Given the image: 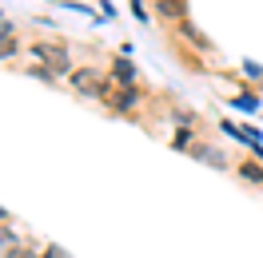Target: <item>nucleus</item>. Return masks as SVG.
Masks as SVG:
<instances>
[{"mask_svg":"<svg viewBox=\"0 0 263 258\" xmlns=\"http://www.w3.org/2000/svg\"><path fill=\"white\" fill-rule=\"evenodd\" d=\"M32 56L40 64H48L56 76H72V60H68L64 48H56V44H32Z\"/></svg>","mask_w":263,"mask_h":258,"instance_id":"obj_1","label":"nucleus"},{"mask_svg":"<svg viewBox=\"0 0 263 258\" xmlns=\"http://www.w3.org/2000/svg\"><path fill=\"white\" fill-rule=\"evenodd\" d=\"M68 83H72L76 92H84V96H92V99L104 96V80H100V72H96V68H72Z\"/></svg>","mask_w":263,"mask_h":258,"instance_id":"obj_2","label":"nucleus"},{"mask_svg":"<svg viewBox=\"0 0 263 258\" xmlns=\"http://www.w3.org/2000/svg\"><path fill=\"white\" fill-rule=\"evenodd\" d=\"M108 103H112L116 112H132V107L140 103V92H136V88H124V92H116V96L108 99Z\"/></svg>","mask_w":263,"mask_h":258,"instance_id":"obj_3","label":"nucleus"},{"mask_svg":"<svg viewBox=\"0 0 263 258\" xmlns=\"http://www.w3.org/2000/svg\"><path fill=\"white\" fill-rule=\"evenodd\" d=\"M112 76L120 83H136V68H132L128 60H116V64H112Z\"/></svg>","mask_w":263,"mask_h":258,"instance_id":"obj_4","label":"nucleus"},{"mask_svg":"<svg viewBox=\"0 0 263 258\" xmlns=\"http://www.w3.org/2000/svg\"><path fill=\"white\" fill-rule=\"evenodd\" d=\"M12 28H8V24H4V28H0V60H4V56H12V52H16V40H12Z\"/></svg>","mask_w":263,"mask_h":258,"instance_id":"obj_5","label":"nucleus"},{"mask_svg":"<svg viewBox=\"0 0 263 258\" xmlns=\"http://www.w3.org/2000/svg\"><path fill=\"white\" fill-rule=\"evenodd\" d=\"M160 12L164 16H183V0H160Z\"/></svg>","mask_w":263,"mask_h":258,"instance_id":"obj_6","label":"nucleus"},{"mask_svg":"<svg viewBox=\"0 0 263 258\" xmlns=\"http://www.w3.org/2000/svg\"><path fill=\"white\" fill-rule=\"evenodd\" d=\"M239 175H243V179H251V183H259V187H263V167H251V163H243V167H239Z\"/></svg>","mask_w":263,"mask_h":258,"instance_id":"obj_7","label":"nucleus"},{"mask_svg":"<svg viewBox=\"0 0 263 258\" xmlns=\"http://www.w3.org/2000/svg\"><path fill=\"white\" fill-rule=\"evenodd\" d=\"M4 250H16V234H12V230H0V254H4Z\"/></svg>","mask_w":263,"mask_h":258,"instance_id":"obj_8","label":"nucleus"},{"mask_svg":"<svg viewBox=\"0 0 263 258\" xmlns=\"http://www.w3.org/2000/svg\"><path fill=\"white\" fill-rule=\"evenodd\" d=\"M44 258H68V254L60 250V246H48V250H44Z\"/></svg>","mask_w":263,"mask_h":258,"instance_id":"obj_9","label":"nucleus"},{"mask_svg":"<svg viewBox=\"0 0 263 258\" xmlns=\"http://www.w3.org/2000/svg\"><path fill=\"white\" fill-rule=\"evenodd\" d=\"M8 258H36V254H28V250H20V246H16V250H8Z\"/></svg>","mask_w":263,"mask_h":258,"instance_id":"obj_10","label":"nucleus"},{"mask_svg":"<svg viewBox=\"0 0 263 258\" xmlns=\"http://www.w3.org/2000/svg\"><path fill=\"white\" fill-rule=\"evenodd\" d=\"M0 223H8V210H4V207H0ZM0 230H4V226H0Z\"/></svg>","mask_w":263,"mask_h":258,"instance_id":"obj_11","label":"nucleus"}]
</instances>
